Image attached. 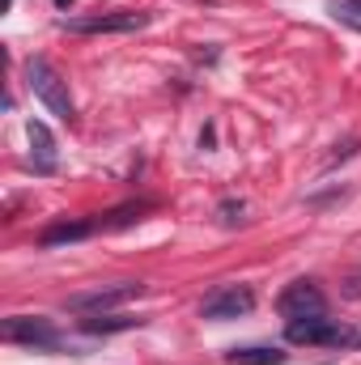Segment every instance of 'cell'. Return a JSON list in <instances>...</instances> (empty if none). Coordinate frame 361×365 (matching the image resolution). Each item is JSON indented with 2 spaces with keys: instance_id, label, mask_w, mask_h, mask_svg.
<instances>
[{
  "instance_id": "1",
  "label": "cell",
  "mask_w": 361,
  "mask_h": 365,
  "mask_svg": "<svg viewBox=\"0 0 361 365\" xmlns=\"http://www.w3.org/2000/svg\"><path fill=\"white\" fill-rule=\"evenodd\" d=\"M26 86L34 90V98L56 115V119H64V123H73L77 119V106H73V93H68V81L43 60V56H30L26 60Z\"/></svg>"
},
{
  "instance_id": "2",
  "label": "cell",
  "mask_w": 361,
  "mask_h": 365,
  "mask_svg": "<svg viewBox=\"0 0 361 365\" xmlns=\"http://www.w3.org/2000/svg\"><path fill=\"white\" fill-rule=\"evenodd\" d=\"M285 340H289V344H306V349H345V344H361V336L353 327H345L340 319H327V314L289 319Z\"/></svg>"
},
{
  "instance_id": "3",
  "label": "cell",
  "mask_w": 361,
  "mask_h": 365,
  "mask_svg": "<svg viewBox=\"0 0 361 365\" xmlns=\"http://www.w3.org/2000/svg\"><path fill=\"white\" fill-rule=\"evenodd\" d=\"M68 34H132L149 26V13L141 9H115V13H90V17H64L60 21Z\"/></svg>"
},
{
  "instance_id": "4",
  "label": "cell",
  "mask_w": 361,
  "mask_h": 365,
  "mask_svg": "<svg viewBox=\"0 0 361 365\" xmlns=\"http://www.w3.org/2000/svg\"><path fill=\"white\" fill-rule=\"evenodd\" d=\"M0 340L9 344H26V349H60V331L39 319V314H13L0 323Z\"/></svg>"
},
{
  "instance_id": "5",
  "label": "cell",
  "mask_w": 361,
  "mask_h": 365,
  "mask_svg": "<svg viewBox=\"0 0 361 365\" xmlns=\"http://www.w3.org/2000/svg\"><path fill=\"white\" fill-rule=\"evenodd\" d=\"M141 293H145V284H141V280H123V284H111V289L73 293V297L64 302V310H77V314H106V310H115V306H123V302L141 297Z\"/></svg>"
},
{
  "instance_id": "6",
  "label": "cell",
  "mask_w": 361,
  "mask_h": 365,
  "mask_svg": "<svg viewBox=\"0 0 361 365\" xmlns=\"http://www.w3.org/2000/svg\"><path fill=\"white\" fill-rule=\"evenodd\" d=\"M255 306V289L251 284H221L213 289L204 302H200V314L213 319V323H225V319H238Z\"/></svg>"
},
{
  "instance_id": "7",
  "label": "cell",
  "mask_w": 361,
  "mask_h": 365,
  "mask_svg": "<svg viewBox=\"0 0 361 365\" xmlns=\"http://www.w3.org/2000/svg\"><path fill=\"white\" fill-rule=\"evenodd\" d=\"M276 310L285 319H310V314H327V297L315 280H293L280 297H276Z\"/></svg>"
},
{
  "instance_id": "8",
  "label": "cell",
  "mask_w": 361,
  "mask_h": 365,
  "mask_svg": "<svg viewBox=\"0 0 361 365\" xmlns=\"http://www.w3.org/2000/svg\"><path fill=\"white\" fill-rule=\"evenodd\" d=\"M102 225L90 217H77V221H56L39 234V247H64V242H86L90 234H98Z\"/></svg>"
},
{
  "instance_id": "9",
  "label": "cell",
  "mask_w": 361,
  "mask_h": 365,
  "mask_svg": "<svg viewBox=\"0 0 361 365\" xmlns=\"http://www.w3.org/2000/svg\"><path fill=\"white\" fill-rule=\"evenodd\" d=\"M26 132H30V145H34V170H39V175H51V170H56V140H51L47 123L30 119Z\"/></svg>"
},
{
  "instance_id": "10",
  "label": "cell",
  "mask_w": 361,
  "mask_h": 365,
  "mask_svg": "<svg viewBox=\"0 0 361 365\" xmlns=\"http://www.w3.org/2000/svg\"><path fill=\"white\" fill-rule=\"evenodd\" d=\"M289 353L276 349V344H247V349H230L225 365H285Z\"/></svg>"
},
{
  "instance_id": "11",
  "label": "cell",
  "mask_w": 361,
  "mask_h": 365,
  "mask_svg": "<svg viewBox=\"0 0 361 365\" xmlns=\"http://www.w3.org/2000/svg\"><path fill=\"white\" fill-rule=\"evenodd\" d=\"M145 319H123V314H90V319H81V331H90V336H115V331H132V327H141Z\"/></svg>"
},
{
  "instance_id": "12",
  "label": "cell",
  "mask_w": 361,
  "mask_h": 365,
  "mask_svg": "<svg viewBox=\"0 0 361 365\" xmlns=\"http://www.w3.org/2000/svg\"><path fill=\"white\" fill-rule=\"evenodd\" d=\"M153 204L149 200H141V204H123V208H115V212H106V217H98V225L102 230H123V225H132V221H141V212H149Z\"/></svg>"
},
{
  "instance_id": "13",
  "label": "cell",
  "mask_w": 361,
  "mask_h": 365,
  "mask_svg": "<svg viewBox=\"0 0 361 365\" xmlns=\"http://www.w3.org/2000/svg\"><path fill=\"white\" fill-rule=\"evenodd\" d=\"M327 9H332L336 21H345V26L361 30V0H327Z\"/></svg>"
},
{
  "instance_id": "14",
  "label": "cell",
  "mask_w": 361,
  "mask_h": 365,
  "mask_svg": "<svg viewBox=\"0 0 361 365\" xmlns=\"http://www.w3.org/2000/svg\"><path fill=\"white\" fill-rule=\"evenodd\" d=\"M243 212H247V204H243V200H225V204H221V221H225V225L243 221Z\"/></svg>"
},
{
  "instance_id": "15",
  "label": "cell",
  "mask_w": 361,
  "mask_h": 365,
  "mask_svg": "<svg viewBox=\"0 0 361 365\" xmlns=\"http://www.w3.org/2000/svg\"><path fill=\"white\" fill-rule=\"evenodd\" d=\"M200 149H204V153L217 149V128H213V123H204V132H200Z\"/></svg>"
},
{
  "instance_id": "16",
  "label": "cell",
  "mask_w": 361,
  "mask_h": 365,
  "mask_svg": "<svg viewBox=\"0 0 361 365\" xmlns=\"http://www.w3.org/2000/svg\"><path fill=\"white\" fill-rule=\"evenodd\" d=\"M345 293H349V297H361V272H357V276H349V284H345Z\"/></svg>"
},
{
  "instance_id": "17",
  "label": "cell",
  "mask_w": 361,
  "mask_h": 365,
  "mask_svg": "<svg viewBox=\"0 0 361 365\" xmlns=\"http://www.w3.org/2000/svg\"><path fill=\"white\" fill-rule=\"evenodd\" d=\"M56 4H60V9H68V4H73V0H56Z\"/></svg>"
}]
</instances>
